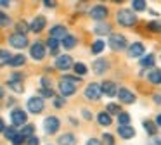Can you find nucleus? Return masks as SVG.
Here are the masks:
<instances>
[{"label": "nucleus", "mask_w": 161, "mask_h": 145, "mask_svg": "<svg viewBox=\"0 0 161 145\" xmlns=\"http://www.w3.org/2000/svg\"><path fill=\"white\" fill-rule=\"evenodd\" d=\"M137 21H139V19H137L135 12H133L132 9H121V10L116 12V23H118L119 26H123V28L135 26Z\"/></svg>", "instance_id": "obj_1"}, {"label": "nucleus", "mask_w": 161, "mask_h": 145, "mask_svg": "<svg viewBox=\"0 0 161 145\" xmlns=\"http://www.w3.org/2000/svg\"><path fill=\"white\" fill-rule=\"evenodd\" d=\"M108 45H109V48H111V50L121 52V50H125V48L128 47V41H126L125 35H121V33H111V35H109V40H108Z\"/></svg>", "instance_id": "obj_2"}, {"label": "nucleus", "mask_w": 161, "mask_h": 145, "mask_svg": "<svg viewBox=\"0 0 161 145\" xmlns=\"http://www.w3.org/2000/svg\"><path fill=\"white\" fill-rule=\"evenodd\" d=\"M59 128H61L59 117H56V116H47L45 119H43V130H45L47 135L57 133V131H59Z\"/></svg>", "instance_id": "obj_3"}, {"label": "nucleus", "mask_w": 161, "mask_h": 145, "mask_svg": "<svg viewBox=\"0 0 161 145\" xmlns=\"http://www.w3.org/2000/svg\"><path fill=\"white\" fill-rule=\"evenodd\" d=\"M11 121H12V126L18 128V126H25L26 123H28V114L25 112L23 109H14L11 112Z\"/></svg>", "instance_id": "obj_4"}, {"label": "nucleus", "mask_w": 161, "mask_h": 145, "mask_svg": "<svg viewBox=\"0 0 161 145\" xmlns=\"http://www.w3.org/2000/svg\"><path fill=\"white\" fill-rule=\"evenodd\" d=\"M88 14H90V17H92L94 21H97V23H102V21L108 17L109 10H108V7H106V5H101V3H99V5H94V7H92Z\"/></svg>", "instance_id": "obj_5"}, {"label": "nucleus", "mask_w": 161, "mask_h": 145, "mask_svg": "<svg viewBox=\"0 0 161 145\" xmlns=\"http://www.w3.org/2000/svg\"><path fill=\"white\" fill-rule=\"evenodd\" d=\"M26 107H28V110L31 114H40L43 110V107H45V102L40 97H30L28 102H26Z\"/></svg>", "instance_id": "obj_6"}, {"label": "nucleus", "mask_w": 161, "mask_h": 145, "mask_svg": "<svg viewBox=\"0 0 161 145\" xmlns=\"http://www.w3.org/2000/svg\"><path fill=\"white\" fill-rule=\"evenodd\" d=\"M116 95H118V99H119L121 104H135V100H137L135 93H133L132 90L125 88V86L118 88V93H116Z\"/></svg>", "instance_id": "obj_7"}, {"label": "nucleus", "mask_w": 161, "mask_h": 145, "mask_svg": "<svg viewBox=\"0 0 161 145\" xmlns=\"http://www.w3.org/2000/svg\"><path fill=\"white\" fill-rule=\"evenodd\" d=\"M47 50H45V45L42 43V41H35V43H31V48H30V55H31L35 61H42L43 57H45Z\"/></svg>", "instance_id": "obj_8"}, {"label": "nucleus", "mask_w": 161, "mask_h": 145, "mask_svg": "<svg viewBox=\"0 0 161 145\" xmlns=\"http://www.w3.org/2000/svg\"><path fill=\"white\" fill-rule=\"evenodd\" d=\"M9 45H11L12 48H26L28 47V38L25 36V35H11L9 36Z\"/></svg>", "instance_id": "obj_9"}, {"label": "nucleus", "mask_w": 161, "mask_h": 145, "mask_svg": "<svg viewBox=\"0 0 161 145\" xmlns=\"http://www.w3.org/2000/svg\"><path fill=\"white\" fill-rule=\"evenodd\" d=\"M101 85H97V83H88L87 88H85V97H87L88 100H99L101 99Z\"/></svg>", "instance_id": "obj_10"}, {"label": "nucleus", "mask_w": 161, "mask_h": 145, "mask_svg": "<svg viewBox=\"0 0 161 145\" xmlns=\"http://www.w3.org/2000/svg\"><path fill=\"white\" fill-rule=\"evenodd\" d=\"M128 55L132 59H137V57H142L144 54H146V47H144L142 41H133L132 45H128Z\"/></svg>", "instance_id": "obj_11"}, {"label": "nucleus", "mask_w": 161, "mask_h": 145, "mask_svg": "<svg viewBox=\"0 0 161 145\" xmlns=\"http://www.w3.org/2000/svg\"><path fill=\"white\" fill-rule=\"evenodd\" d=\"M75 92H76V85L66 81V79H61V81H59V93H61V97L66 99V97L75 95Z\"/></svg>", "instance_id": "obj_12"}, {"label": "nucleus", "mask_w": 161, "mask_h": 145, "mask_svg": "<svg viewBox=\"0 0 161 145\" xmlns=\"http://www.w3.org/2000/svg\"><path fill=\"white\" fill-rule=\"evenodd\" d=\"M69 67H73V59H71V55H57L56 69H59V71H68Z\"/></svg>", "instance_id": "obj_13"}, {"label": "nucleus", "mask_w": 161, "mask_h": 145, "mask_svg": "<svg viewBox=\"0 0 161 145\" xmlns=\"http://www.w3.org/2000/svg\"><path fill=\"white\" fill-rule=\"evenodd\" d=\"M92 69H94V72L99 74V76L104 74V72L109 69V61L108 59H97V61L92 62Z\"/></svg>", "instance_id": "obj_14"}, {"label": "nucleus", "mask_w": 161, "mask_h": 145, "mask_svg": "<svg viewBox=\"0 0 161 145\" xmlns=\"http://www.w3.org/2000/svg\"><path fill=\"white\" fill-rule=\"evenodd\" d=\"M45 24H47L45 17H43V16H36L35 19L30 23V31H33V33H40V31H43Z\"/></svg>", "instance_id": "obj_15"}, {"label": "nucleus", "mask_w": 161, "mask_h": 145, "mask_svg": "<svg viewBox=\"0 0 161 145\" xmlns=\"http://www.w3.org/2000/svg\"><path fill=\"white\" fill-rule=\"evenodd\" d=\"M101 93H104V95H108V97H114L116 93H118V86H116L114 81H102Z\"/></svg>", "instance_id": "obj_16"}, {"label": "nucleus", "mask_w": 161, "mask_h": 145, "mask_svg": "<svg viewBox=\"0 0 161 145\" xmlns=\"http://www.w3.org/2000/svg\"><path fill=\"white\" fill-rule=\"evenodd\" d=\"M68 35V30H66V26H63V24H56V26H52L50 28V36L49 38H54V40H63L64 36Z\"/></svg>", "instance_id": "obj_17"}, {"label": "nucleus", "mask_w": 161, "mask_h": 145, "mask_svg": "<svg viewBox=\"0 0 161 145\" xmlns=\"http://www.w3.org/2000/svg\"><path fill=\"white\" fill-rule=\"evenodd\" d=\"M118 135L123 140H130V138L135 137V128H132L130 124H126V126H118Z\"/></svg>", "instance_id": "obj_18"}, {"label": "nucleus", "mask_w": 161, "mask_h": 145, "mask_svg": "<svg viewBox=\"0 0 161 145\" xmlns=\"http://www.w3.org/2000/svg\"><path fill=\"white\" fill-rule=\"evenodd\" d=\"M94 33L102 36V35H111V24L102 21V23H97V26L94 28Z\"/></svg>", "instance_id": "obj_19"}, {"label": "nucleus", "mask_w": 161, "mask_h": 145, "mask_svg": "<svg viewBox=\"0 0 161 145\" xmlns=\"http://www.w3.org/2000/svg\"><path fill=\"white\" fill-rule=\"evenodd\" d=\"M57 145H76V137L73 133H64L57 138Z\"/></svg>", "instance_id": "obj_20"}, {"label": "nucleus", "mask_w": 161, "mask_h": 145, "mask_svg": "<svg viewBox=\"0 0 161 145\" xmlns=\"http://www.w3.org/2000/svg\"><path fill=\"white\" fill-rule=\"evenodd\" d=\"M97 123L101 124V126H104V128H108V126H111V123H113V117L109 116L106 110H102V112H99L97 114Z\"/></svg>", "instance_id": "obj_21"}, {"label": "nucleus", "mask_w": 161, "mask_h": 145, "mask_svg": "<svg viewBox=\"0 0 161 145\" xmlns=\"http://www.w3.org/2000/svg\"><path fill=\"white\" fill-rule=\"evenodd\" d=\"M61 45H63V47L66 48V50H71V48H75V47H76V38H75L73 35H69V33H68L66 36H64L63 40H61Z\"/></svg>", "instance_id": "obj_22"}, {"label": "nucleus", "mask_w": 161, "mask_h": 145, "mask_svg": "<svg viewBox=\"0 0 161 145\" xmlns=\"http://www.w3.org/2000/svg\"><path fill=\"white\" fill-rule=\"evenodd\" d=\"M147 79L153 85H161V69H153L147 72Z\"/></svg>", "instance_id": "obj_23"}, {"label": "nucleus", "mask_w": 161, "mask_h": 145, "mask_svg": "<svg viewBox=\"0 0 161 145\" xmlns=\"http://www.w3.org/2000/svg\"><path fill=\"white\" fill-rule=\"evenodd\" d=\"M26 64V57L23 54H16L11 57V61H9V66H12V67H19V66H25Z\"/></svg>", "instance_id": "obj_24"}, {"label": "nucleus", "mask_w": 161, "mask_h": 145, "mask_svg": "<svg viewBox=\"0 0 161 145\" xmlns=\"http://www.w3.org/2000/svg\"><path fill=\"white\" fill-rule=\"evenodd\" d=\"M154 61H156V57H154V54H147V55H142L140 57V67H153L154 66Z\"/></svg>", "instance_id": "obj_25"}, {"label": "nucleus", "mask_w": 161, "mask_h": 145, "mask_svg": "<svg viewBox=\"0 0 161 145\" xmlns=\"http://www.w3.org/2000/svg\"><path fill=\"white\" fill-rule=\"evenodd\" d=\"M142 126H144V130H146V133H147V135H151V137H154V135H156L158 126L153 123V121H149V119L142 121Z\"/></svg>", "instance_id": "obj_26"}, {"label": "nucleus", "mask_w": 161, "mask_h": 145, "mask_svg": "<svg viewBox=\"0 0 161 145\" xmlns=\"http://www.w3.org/2000/svg\"><path fill=\"white\" fill-rule=\"evenodd\" d=\"M11 52L5 50V48H0V67H4V66L9 64V61H11Z\"/></svg>", "instance_id": "obj_27"}, {"label": "nucleus", "mask_w": 161, "mask_h": 145, "mask_svg": "<svg viewBox=\"0 0 161 145\" xmlns=\"http://www.w3.org/2000/svg\"><path fill=\"white\" fill-rule=\"evenodd\" d=\"M30 31V24L26 23V21H19V23H16V33L18 35H25Z\"/></svg>", "instance_id": "obj_28"}, {"label": "nucleus", "mask_w": 161, "mask_h": 145, "mask_svg": "<svg viewBox=\"0 0 161 145\" xmlns=\"http://www.w3.org/2000/svg\"><path fill=\"white\" fill-rule=\"evenodd\" d=\"M47 47H49V50L52 55H57V52H59V40L49 38V40H47Z\"/></svg>", "instance_id": "obj_29"}, {"label": "nucleus", "mask_w": 161, "mask_h": 145, "mask_svg": "<svg viewBox=\"0 0 161 145\" xmlns=\"http://www.w3.org/2000/svg\"><path fill=\"white\" fill-rule=\"evenodd\" d=\"M104 48H106V43H104L102 40H97V41H94V43H92L90 52H92V54H95V55H97V54H101V52L104 50Z\"/></svg>", "instance_id": "obj_30"}, {"label": "nucleus", "mask_w": 161, "mask_h": 145, "mask_svg": "<svg viewBox=\"0 0 161 145\" xmlns=\"http://www.w3.org/2000/svg\"><path fill=\"white\" fill-rule=\"evenodd\" d=\"M7 85H9V88H11L12 92H16V93L25 92V85H23V81H9Z\"/></svg>", "instance_id": "obj_31"}, {"label": "nucleus", "mask_w": 161, "mask_h": 145, "mask_svg": "<svg viewBox=\"0 0 161 145\" xmlns=\"http://www.w3.org/2000/svg\"><path fill=\"white\" fill-rule=\"evenodd\" d=\"M19 133H21L25 138H30V137H33V135H35V126H33V124H25V126H23V130L19 131Z\"/></svg>", "instance_id": "obj_32"}, {"label": "nucleus", "mask_w": 161, "mask_h": 145, "mask_svg": "<svg viewBox=\"0 0 161 145\" xmlns=\"http://www.w3.org/2000/svg\"><path fill=\"white\" fill-rule=\"evenodd\" d=\"M132 7H133V12H142V10H146L147 7V2H144V0H133L132 2Z\"/></svg>", "instance_id": "obj_33"}, {"label": "nucleus", "mask_w": 161, "mask_h": 145, "mask_svg": "<svg viewBox=\"0 0 161 145\" xmlns=\"http://www.w3.org/2000/svg\"><path fill=\"white\" fill-rule=\"evenodd\" d=\"M130 114L128 112H119L118 114V126H126V124H130Z\"/></svg>", "instance_id": "obj_34"}, {"label": "nucleus", "mask_w": 161, "mask_h": 145, "mask_svg": "<svg viewBox=\"0 0 161 145\" xmlns=\"http://www.w3.org/2000/svg\"><path fill=\"white\" fill-rule=\"evenodd\" d=\"M73 69L76 71V74L80 76V78H81V76H85V74H87V71H88L87 66H85L83 62H76V64H73Z\"/></svg>", "instance_id": "obj_35"}, {"label": "nucleus", "mask_w": 161, "mask_h": 145, "mask_svg": "<svg viewBox=\"0 0 161 145\" xmlns=\"http://www.w3.org/2000/svg\"><path fill=\"white\" fill-rule=\"evenodd\" d=\"M106 112H108L109 116H111V114H116V116H118L121 110H119V105H118V104L111 102V104H108V110H106Z\"/></svg>", "instance_id": "obj_36"}, {"label": "nucleus", "mask_w": 161, "mask_h": 145, "mask_svg": "<svg viewBox=\"0 0 161 145\" xmlns=\"http://www.w3.org/2000/svg\"><path fill=\"white\" fill-rule=\"evenodd\" d=\"M147 28H149L151 31H156V33H161V19H159V21H151V23L147 24Z\"/></svg>", "instance_id": "obj_37"}, {"label": "nucleus", "mask_w": 161, "mask_h": 145, "mask_svg": "<svg viewBox=\"0 0 161 145\" xmlns=\"http://www.w3.org/2000/svg\"><path fill=\"white\" fill-rule=\"evenodd\" d=\"M50 97H54L52 88H40V99H50Z\"/></svg>", "instance_id": "obj_38"}, {"label": "nucleus", "mask_w": 161, "mask_h": 145, "mask_svg": "<svg viewBox=\"0 0 161 145\" xmlns=\"http://www.w3.org/2000/svg\"><path fill=\"white\" fill-rule=\"evenodd\" d=\"M25 140H26V138L18 131V133H16L14 137H12V140H11V142H12V145H23V142H25Z\"/></svg>", "instance_id": "obj_39"}, {"label": "nucleus", "mask_w": 161, "mask_h": 145, "mask_svg": "<svg viewBox=\"0 0 161 145\" xmlns=\"http://www.w3.org/2000/svg\"><path fill=\"white\" fill-rule=\"evenodd\" d=\"M61 79H66V81L73 83V85H76V83H80V81H81V78H80V76H71V74H64Z\"/></svg>", "instance_id": "obj_40"}, {"label": "nucleus", "mask_w": 161, "mask_h": 145, "mask_svg": "<svg viewBox=\"0 0 161 145\" xmlns=\"http://www.w3.org/2000/svg\"><path fill=\"white\" fill-rule=\"evenodd\" d=\"M64 104H66V99H64V97H56V99H54V107H56V109H63Z\"/></svg>", "instance_id": "obj_41"}, {"label": "nucleus", "mask_w": 161, "mask_h": 145, "mask_svg": "<svg viewBox=\"0 0 161 145\" xmlns=\"http://www.w3.org/2000/svg\"><path fill=\"white\" fill-rule=\"evenodd\" d=\"M16 133H18V131H16V128H14V126H11V128H7V126H5V130H4V135H5V138H9V140H12V137H14Z\"/></svg>", "instance_id": "obj_42"}, {"label": "nucleus", "mask_w": 161, "mask_h": 145, "mask_svg": "<svg viewBox=\"0 0 161 145\" xmlns=\"http://www.w3.org/2000/svg\"><path fill=\"white\" fill-rule=\"evenodd\" d=\"M9 24H11V17L7 14L0 12V26H9Z\"/></svg>", "instance_id": "obj_43"}, {"label": "nucleus", "mask_w": 161, "mask_h": 145, "mask_svg": "<svg viewBox=\"0 0 161 145\" xmlns=\"http://www.w3.org/2000/svg\"><path fill=\"white\" fill-rule=\"evenodd\" d=\"M102 140H104L108 145H114V137H113V135H109V133L102 135Z\"/></svg>", "instance_id": "obj_44"}, {"label": "nucleus", "mask_w": 161, "mask_h": 145, "mask_svg": "<svg viewBox=\"0 0 161 145\" xmlns=\"http://www.w3.org/2000/svg\"><path fill=\"white\" fill-rule=\"evenodd\" d=\"M26 145H40V138L33 135V137L26 138Z\"/></svg>", "instance_id": "obj_45"}, {"label": "nucleus", "mask_w": 161, "mask_h": 145, "mask_svg": "<svg viewBox=\"0 0 161 145\" xmlns=\"http://www.w3.org/2000/svg\"><path fill=\"white\" fill-rule=\"evenodd\" d=\"M12 78L11 79H9V81H23V74H21V72H12Z\"/></svg>", "instance_id": "obj_46"}, {"label": "nucleus", "mask_w": 161, "mask_h": 145, "mask_svg": "<svg viewBox=\"0 0 161 145\" xmlns=\"http://www.w3.org/2000/svg\"><path fill=\"white\" fill-rule=\"evenodd\" d=\"M40 83H42V88H50V79L47 78V76H43V78L40 79Z\"/></svg>", "instance_id": "obj_47"}, {"label": "nucleus", "mask_w": 161, "mask_h": 145, "mask_svg": "<svg viewBox=\"0 0 161 145\" xmlns=\"http://www.w3.org/2000/svg\"><path fill=\"white\" fill-rule=\"evenodd\" d=\"M43 5H45V7H49V9H54V7L57 5V3L54 2V0H45V2H43Z\"/></svg>", "instance_id": "obj_48"}, {"label": "nucleus", "mask_w": 161, "mask_h": 145, "mask_svg": "<svg viewBox=\"0 0 161 145\" xmlns=\"http://www.w3.org/2000/svg\"><path fill=\"white\" fill-rule=\"evenodd\" d=\"M87 145H102V142L97 140V138H90V140L87 142Z\"/></svg>", "instance_id": "obj_49"}, {"label": "nucleus", "mask_w": 161, "mask_h": 145, "mask_svg": "<svg viewBox=\"0 0 161 145\" xmlns=\"http://www.w3.org/2000/svg\"><path fill=\"white\" fill-rule=\"evenodd\" d=\"M81 114H83V117H85L87 121H90V119H92V114H90V110L83 109V110H81Z\"/></svg>", "instance_id": "obj_50"}, {"label": "nucleus", "mask_w": 161, "mask_h": 145, "mask_svg": "<svg viewBox=\"0 0 161 145\" xmlns=\"http://www.w3.org/2000/svg\"><path fill=\"white\" fill-rule=\"evenodd\" d=\"M4 130H5V123H4V119L0 117V133H4Z\"/></svg>", "instance_id": "obj_51"}, {"label": "nucleus", "mask_w": 161, "mask_h": 145, "mask_svg": "<svg viewBox=\"0 0 161 145\" xmlns=\"http://www.w3.org/2000/svg\"><path fill=\"white\" fill-rule=\"evenodd\" d=\"M154 124H156V126H161V114H158V116H156V121H154Z\"/></svg>", "instance_id": "obj_52"}, {"label": "nucleus", "mask_w": 161, "mask_h": 145, "mask_svg": "<svg viewBox=\"0 0 161 145\" xmlns=\"http://www.w3.org/2000/svg\"><path fill=\"white\" fill-rule=\"evenodd\" d=\"M154 102L159 104V105H161V95H154Z\"/></svg>", "instance_id": "obj_53"}, {"label": "nucleus", "mask_w": 161, "mask_h": 145, "mask_svg": "<svg viewBox=\"0 0 161 145\" xmlns=\"http://www.w3.org/2000/svg\"><path fill=\"white\" fill-rule=\"evenodd\" d=\"M0 5H2V7H9L11 3H9L7 0H0Z\"/></svg>", "instance_id": "obj_54"}, {"label": "nucleus", "mask_w": 161, "mask_h": 145, "mask_svg": "<svg viewBox=\"0 0 161 145\" xmlns=\"http://www.w3.org/2000/svg\"><path fill=\"white\" fill-rule=\"evenodd\" d=\"M4 93H5L4 92V86H0V99H4Z\"/></svg>", "instance_id": "obj_55"}]
</instances>
